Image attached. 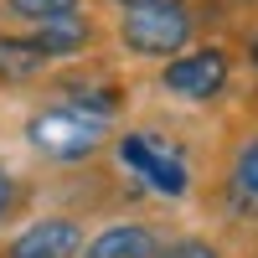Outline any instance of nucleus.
I'll return each instance as SVG.
<instances>
[{"mask_svg": "<svg viewBox=\"0 0 258 258\" xmlns=\"http://www.w3.org/2000/svg\"><path fill=\"white\" fill-rule=\"evenodd\" d=\"M88 212L78 207H47L26 212L16 227L0 232V258H78L88 238Z\"/></svg>", "mask_w": 258, "mask_h": 258, "instance_id": "nucleus-6", "label": "nucleus"}, {"mask_svg": "<svg viewBox=\"0 0 258 258\" xmlns=\"http://www.w3.org/2000/svg\"><path fill=\"white\" fill-rule=\"evenodd\" d=\"M150 88H155L170 109H191V114H217L227 103H238L243 88V62L238 47L222 31L197 36L191 47H181L176 57H165L150 68Z\"/></svg>", "mask_w": 258, "mask_h": 258, "instance_id": "nucleus-4", "label": "nucleus"}, {"mask_svg": "<svg viewBox=\"0 0 258 258\" xmlns=\"http://www.w3.org/2000/svg\"><path fill=\"white\" fill-rule=\"evenodd\" d=\"M227 243L238 248V253H258V222H253V227H243L238 238H227Z\"/></svg>", "mask_w": 258, "mask_h": 258, "instance_id": "nucleus-15", "label": "nucleus"}, {"mask_svg": "<svg viewBox=\"0 0 258 258\" xmlns=\"http://www.w3.org/2000/svg\"><path fill=\"white\" fill-rule=\"evenodd\" d=\"M170 222L165 212H140V207H119L109 212L98 227H88L78 258H155V248L170 238Z\"/></svg>", "mask_w": 258, "mask_h": 258, "instance_id": "nucleus-7", "label": "nucleus"}, {"mask_svg": "<svg viewBox=\"0 0 258 258\" xmlns=\"http://www.w3.org/2000/svg\"><path fill=\"white\" fill-rule=\"evenodd\" d=\"M243 258H258V253H243Z\"/></svg>", "mask_w": 258, "mask_h": 258, "instance_id": "nucleus-17", "label": "nucleus"}, {"mask_svg": "<svg viewBox=\"0 0 258 258\" xmlns=\"http://www.w3.org/2000/svg\"><path fill=\"white\" fill-rule=\"evenodd\" d=\"M78 6H88V0H0V26H36V21H52Z\"/></svg>", "mask_w": 258, "mask_h": 258, "instance_id": "nucleus-12", "label": "nucleus"}, {"mask_svg": "<svg viewBox=\"0 0 258 258\" xmlns=\"http://www.w3.org/2000/svg\"><path fill=\"white\" fill-rule=\"evenodd\" d=\"M207 217H217L222 238H238L258 222V93L238 98V114H227L222 140H212L202 197Z\"/></svg>", "mask_w": 258, "mask_h": 258, "instance_id": "nucleus-2", "label": "nucleus"}, {"mask_svg": "<svg viewBox=\"0 0 258 258\" xmlns=\"http://www.w3.org/2000/svg\"><path fill=\"white\" fill-rule=\"evenodd\" d=\"M207 160H212V140H191V129L165 114L119 119L109 150H103V165L114 170V181H124L135 202H155V207H191L202 197Z\"/></svg>", "mask_w": 258, "mask_h": 258, "instance_id": "nucleus-1", "label": "nucleus"}, {"mask_svg": "<svg viewBox=\"0 0 258 258\" xmlns=\"http://www.w3.org/2000/svg\"><path fill=\"white\" fill-rule=\"evenodd\" d=\"M52 68H57V62L41 52L21 26H0V93H26Z\"/></svg>", "mask_w": 258, "mask_h": 258, "instance_id": "nucleus-9", "label": "nucleus"}, {"mask_svg": "<svg viewBox=\"0 0 258 258\" xmlns=\"http://www.w3.org/2000/svg\"><path fill=\"white\" fill-rule=\"evenodd\" d=\"M31 207H36V181L21 176V170H11L6 160H0V232L16 227Z\"/></svg>", "mask_w": 258, "mask_h": 258, "instance_id": "nucleus-11", "label": "nucleus"}, {"mask_svg": "<svg viewBox=\"0 0 258 258\" xmlns=\"http://www.w3.org/2000/svg\"><path fill=\"white\" fill-rule=\"evenodd\" d=\"M88 6H98V11H124V6H135V0H88Z\"/></svg>", "mask_w": 258, "mask_h": 258, "instance_id": "nucleus-16", "label": "nucleus"}, {"mask_svg": "<svg viewBox=\"0 0 258 258\" xmlns=\"http://www.w3.org/2000/svg\"><path fill=\"white\" fill-rule=\"evenodd\" d=\"M109 135H114L109 119L78 109L68 98H52V93H41V103H31V114L21 119V145L52 170H88V165H98L103 150H109Z\"/></svg>", "mask_w": 258, "mask_h": 258, "instance_id": "nucleus-5", "label": "nucleus"}, {"mask_svg": "<svg viewBox=\"0 0 258 258\" xmlns=\"http://www.w3.org/2000/svg\"><path fill=\"white\" fill-rule=\"evenodd\" d=\"M212 26L222 31L207 0H135L109 16V47L129 68H155L181 47H191L197 36H207Z\"/></svg>", "mask_w": 258, "mask_h": 258, "instance_id": "nucleus-3", "label": "nucleus"}, {"mask_svg": "<svg viewBox=\"0 0 258 258\" xmlns=\"http://www.w3.org/2000/svg\"><path fill=\"white\" fill-rule=\"evenodd\" d=\"M212 11H217V21L227 26V21H238V16H253L258 11V0H207Z\"/></svg>", "mask_w": 258, "mask_h": 258, "instance_id": "nucleus-14", "label": "nucleus"}, {"mask_svg": "<svg viewBox=\"0 0 258 258\" xmlns=\"http://www.w3.org/2000/svg\"><path fill=\"white\" fill-rule=\"evenodd\" d=\"M222 36L238 47L243 78H248V93H258V11H253V16H238V21H227Z\"/></svg>", "mask_w": 258, "mask_h": 258, "instance_id": "nucleus-13", "label": "nucleus"}, {"mask_svg": "<svg viewBox=\"0 0 258 258\" xmlns=\"http://www.w3.org/2000/svg\"><path fill=\"white\" fill-rule=\"evenodd\" d=\"M21 31H26L57 68L62 62H78V57H93V52H109V21L98 16V6L62 11V16L36 21V26H21Z\"/></svg>", "mask_w": 258, "mask_h": 258, "instance_id": "nucleus-8", "label": "nucleus"}, {"mask_svg": "<svg viewBox=\"0 0 258 258\" xmlns=\"http://www.w3.org/2000/svg\"><path fill=\"white\" fill-rule=\"evenodd\" d=\"M155 258H243L217 227H170V238L155 248Z\"/></svg>", "mask_w": 258, "mask_h": 258, "instance_id": "nucleus-10", "label": "nucleus"}]
</instances>
